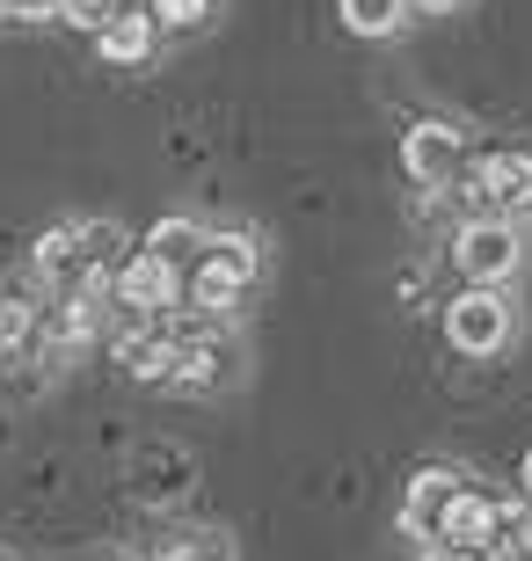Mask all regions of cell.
Segmentation results:
<instances>
[{
    "instance_id": "1",
    "label": "cell",
    "mask_w": 532,
    "mask_h": 561,
    "mask_svg": "<svg viewBox=\"0 0 532 561\" xmlns=\"http://www.w3.org/2000/svg\"><path fill=\"white\" fill-rule=\"evenodd\" d=\"M438 329H445V343L460 357H503L518 335V307L503 285H460L438 307Z\"/></svg>"
},
{
    "instance_id": "2",
    "label": "cell",
    "mask_w": 532,
    "mask_h": 561,
    "mask_svg": "<svg viewBox=\"0 0 532 561\" xmlns=\"http://www.w3.org/2000/svg\"><path fill=\"white\" fill-rule=\"evenodd\" d=\"M452 271L467 285H511L525 271V233H518L511 211H474L452 233Z\"/></svg>"
},
{
    "instance_id": "3",
    "label": "cell",
    "mask_w": 532,
    "mask_h": 561,
    "mask_svg": "<svg viewBox=\"0 0 532 561\" xmlns=\"http://www.w3.org/2000/svg\"><path fill=\"white\" fill-rule=\"evenodd\" d=\"M256 271H263V249H256V233H212L205 255H197V271H190V307L212 313L219 321L234 299H241L248 285H256Z\"/></svg>"
},
{
    "instance_id": "4",
    "label": "cell",
    "mask_w": 532,
    "mask_h": 561,
    "mask_svg": "<svg viewBox=\"0 0 532 561\" xmlns=\"http://www.w3.org/2000/svg\"><path fill=\"white\" fill-rule=\"evenodd\" d=\"M452 190L474 211H532V146H496V153L467 161V175Z\"/></svg>"
},
{
    "instance_id": "5",
    "label": "cell",
    "mask_w": 532,
    "mask_h": 561,
    "mask_svg": "<svg viewBox=\"0 0 532 561\" xmlns=\"http://www.w3.org/2000/svg\"><path fill=\"white\" fill-rule=\"evenodd\" d=\"M401 168H409V183L423 190H452L467 175V131L445 125V117H416L401 131Z\"/></svg>"
},
{
    "instance_id": "6",
    "label": "cell",
    "mask_w": 532,
    "mask_h": 561,
    "mask_svg": "<svg viewBox=\"0 0 532 561\" xmlns=\"http://www.w3.org/2000/svg\"><path fill=\"white\" fill-rule=\"evenodd\" d=\"M183 291H190L183 263H168V255H154V249L117 263V307H132L139 321H161L168 307H183Z\"/></svg>"
},
{
    "instance_id": "7",
    "label": "cell",
    "mask_w": 532,
    "mask_h": 561,
    "mask_svg": "<svg viewBox=\"0 0 532 561\" xmlns=\"http://www.w3.org/2000/svg\"><path fill=\"white\" fill-rule=\"evenodd\" d=\"M460 489H467V474H452V467H423V474L409 481V496H401V533L438 547V533H445V511L460 503Z\"/></svg>"
},
{
    "instance_id": "8",
    "label": "cell",
    "mask_w": 532,
    "mask_h": 561,
    "mask_svg": "<svg viewBox=\"0 0 532 561\" xmlns=\"http://www.w3.org/2000/svg\"><path fill=\"white\" fill-rule=\"evenodd\" d=\"M438 547H460V554H474V547H503V503L460 489V503L445 511V533H438Z\"/></svg>"
},
{
    "instance_id": "9",
    "label": "cell",
    "mask_w": 532,
    "mask_h": 561,
    "mask_svg": "<svg viewBox=\"0 0 532 561\" xmlns=\"http://www.w3.org/2000/svg\"><path fill=\"white\" fill-rule=\"evenodd\" d=\"M176 357H183V343L161 335V329H124L117 335V365H124V379H139V387L176 379Z\"/></svg>"
},
{
    "instance_id": "10",
    "label": "cell",
    "mask_w": 532,
    "mask_h": 561,
    "mask_svg": "<svg viewBox=\"0 0 532 561\" xmlns=\"http://www.w3.org/2000/svg\"><path fill=\"white\" fill-rule=\"evenodd\" d=\"M154 37H161L154 8H146V15H132V8H124V15L110 22L103 37H95V51H103L110 66H146V59H154Z\"/></svg>"
},
{
    "instance_id": "11",
    "label": "cell",
    "mask_w": 532,
    "mask_h": 561,
    "mask_svg": "<svg viewBox=\"0 0 532 561\" xmlns=\"http://www.w3.org/2000/svg\"><path fill=\"white\" fill-rule=\"evenodd\" d=\"M226 373H234V351H226L219 335H197V343H183V357H176V387H183V394H212Z\"/></svg>"
},
{
    "instance_id": "12",
    "label": "cell",
    "mask_w": 532,
    "mask_h": 561,
    "mask_svg": "<svg viewBox=\"0 0 532 561\" xmlns=\"http://www.w3.org/2000/svg\"><path fill=\"white\" fill-rule=\"evenodd\" d=\"M212 227L205 219H190V211H168V219H154V233H146V249L168 255V263H190V255H205Z\"/></svg>"
},
{
    "instance_id": "13",
    "label": "cell",
    "mask_w": 532,
    "mask_h": 561,
    "mask_svg": "<svg viewBox=\"0 0 532 561\" xmlns=\"http://www.w3.org/2000/svg\"><path fill=\"white\" fill-rule=\"evenodd\" d=\"M95 329H103V291H95V285H81L73 299H59V321H52L59 351H81V343H95Z\"/></svg>"
},
{
    "instance_id": "14",
    "label": "cell",
    "mask_w": 532,
    "mask_h": 561,
    "mask_svg": "<svg viewBox=\"0 0 532 561\" xmlns=\"http://www.w3.org/2000/svg\"><path fill=\"white\" fill-rule=\"evenodd\" d=\"M336 15L350 37H394L409 22V0H336Z\"/></svg>"
},
{
    "instance_id": "15",
    "label": "cell",
    "mask_w": 532,
    "mask_h": 561,
    "mask_svg": "<svg viewBox=\"0 0 532 561\" xmlns=\"http://www.w3.org/2000/svg\"><path fill=\"white\" fill-rule=\"evenodd\" d=\"M81 241H88V219H66V227H52V233L37 241V271L59 277V271H73V263H88Z\"/></svg>"
},
{
    "instance_id": "16",
    "label": "cell",
    "mask_w": 532,
    "mask_h": 561,
    "mask_svg": "<svg viewBox=\"0 0 532 561\" xmlns=\"http://www.w3.org/2000/svg\"><path fill=\"white\" fill-rule=\"evenodd\" d=\"M154 561H234V540H226V533H205V525H197V533H168V540L154 547Z\"/></svg>"
},
{
    "instance_id": "17",
    "label": "cell",
    "mask_w": 532,
    "mask_h": 561,
    "mask_svg": "<svg viewBox=\"0 0 532 561\" xmlns=\"http://www.w3.org/2000/svg\"><path fill=\"white\" fill-rule=\"evenodd\" d=\"M212 8H219V0H154V22H161V30H205Z\"/></svg>"
},
{
    "instance_id": "18",
    "label": "cell",
    "mask_w": 532,
    "mask_h": 561,
    "mask_svg": "<svg viewBox=\"0 0 532 561\" xmlns=\"http://www.w3.org/2000/svg\"><path fill=\"white\" fill-rule=\"evenodd\" d=\"M117 15H124L117 0H66V22H73V30H88V37H103Z\"/></svg>"
},
{
    "instance_id": "19",
    "label": "cell",
    "mask_w": 532,
    "mask_h": 561,
    "mask_svg": "<svg viewBox=\"0 0 532 561\" xmlns=\"http://www.w3.org/2000/svg\"><path fill=\"white\" fill-rule=\"evenodd\" d=\"M30 321H37V307H30V299H0V357L30 335Z\"/></svg>"
},
{
    "instance_id": "20",
    "label": "cell",
    "mask_w": 532,
    "mask_h": 561,
    "mask_svg": "<svg viewBox=\"0 0 532 561\" xmlns=\"http://www.w3.org/2000/svg\"><path fill=\"white\" fill-rule=\"evenodd\" d=\"M15 22H66V0H15Z\"/></svg>"
},
{
    "instance_id": "21",
    "label": "cell",
    "mask_w": 532,
    "mask_h": 561,
    "mask_svg": "<svg viewBox=\"0 0 532 561\" xmlns=\"http://www.w3.org/2000/svg\"><path fill=\"white\" fill-rule=\"evenodd\" d=\"M416 15H452V8H467V0H409Z\"/></svg>"
},
{
    "instance_id": "22",
    "label": "cell",
    "mask_w": 532,
    "mask_h": 561,
    "mask_svg": "<svg viewBox=\"0 0 532 561\" xmlns=\"http://www.w3.org/2000/svg\"><path fill=\"white\" fill-rule=\"evenodd\" d=\"M423 561H467L460 547H423Z\"/></svg>"
},
{
    "instance_id": "23",
    "label": "cell",
    "mask_w": 532,
    "mask_h": 561,
    "mask_svg": "<svg viewBox=\"0 0 532 561\" xmlns=\"http://www.w3.org/2000/svg\"><path fill=\"white\" fill-rule=\"evenodd\" d=\"M518 496L532 503V453H525V467H518Z\"/></svg>"
},
{
    "instance_id": "24",
    "label": "cell",
    "mask_w": 532,
    "mask_h": 561,
    "mask_svg": "<svg viewBox=\"0 0 532 561\" xmlns=\"http://www.w3.org/2000/svg\"><path fill=\"white\" fill-rule=\"evenodd\" d=\"M0 22H15V0H0Z\"/></svg>"
}]
</instances>
